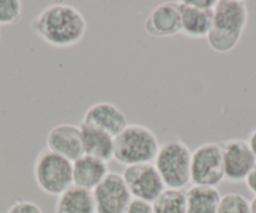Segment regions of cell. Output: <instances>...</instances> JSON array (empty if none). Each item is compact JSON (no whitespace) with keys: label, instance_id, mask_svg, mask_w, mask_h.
Segmentation results:
<instances>
[{"label":"cell","instance_id":"obj_1","mask_svg":"<svg viewBox=\"0 0 256 213\" xmlns=\"http://www.w3.org/2000/svg\"><path fill=\"white\" fill-rule=\"evenodd\" d=\"M36 36L58 49L77 45L87 33L88 24L84 15L72 4L56 3L46 6L30 23Z\"/></svg>","mask_w":256,"mask_h":213},{"label":"cell","instance_id":"obj_2","mask_svg":"<svg viewBox=\"0 0 256 213\" xmlns=\"http://www.w3.org/2000/svg\"><path fill=\"white\" fill-rule=\"evenodd\" d=\"M248 23V9L241 0H218L212 10V29L208 46L215 53L226 54L236 48Z\"/></svg>","mask_w":256,"mask_h":213},{"label":"cell","instance_id":"obj_3","mask_svg":"<svg viewBox=\"0 0 256 213\" xmlns=\"http://www.w3.org/2000/svg\"><path fill=\"white\" fill-rule=\"evenodd\" d=\"M161 147L157 134L144 124H128L114 138L113 159L124 167L152 163Z\"/></svg>","mask_w":256,"mask_h":213},{"label":"cell","instance_id":"obj_4","mask_svg":"<svg viewBox=\"0 0 256 213\" xmlns=\"http://www.w3.org/2000/svg\"><path fill=\"white\" fill-rule=\"evenodd\" d=\"M192 151L181 139L161 144L154 161L166 188L184 190L191 182Z\"/></svg>","mask_w":256,"mask_h":213},{"label":"cell","instance_id":"obj_5","mask_svg":"<svg viewBox=\"0 0 256 213\" xmlns=\"http://www.w3.org/2000/svg\"><path fill=\"white\" fill-rule=\"evenodd\" d=\"M33 177L42 192L58 197L73 186V163L46 148L34 161Z\"/></svg>","mask_w":256,"mask_h":213},{"label":"cell","instance_id":"obj_6","mask_svg":"<svg viewBox=\"0 0 256 213\" xmlns=\"http://www.w3.org/2000/svg\"><path fill=\"white\" fill-rule=\"evenodd\" d=\"M225 181L222 147L218 142H208L192 151L191 182L194 186L218 188Z\"/></svg>","mask_w":256,"mask_h":213},{"label":"cell","instance_id":"obj_7","mask_svg":"<svg viewBox=\"0 0 256 213\" xmlns=\"http://www.w3.org/2000/svg\"><path fill=\"white\" fill-rule=\"evenodd\" d=\"M122 177L134 200L154 203L166 190L154 163L127 166L123 170Z\"/></svg>","mask_w":256,"mask_h":213},{"label":"cell","instance_id":"obj_8","mask_svg":"<svg viewBox=\"0 0 256 213\" xmlns=\"http://www.w3.org/2000/svg\"><path fill=\"white\" fill-rule=\"evenodd\" d=\"M96 213H124L134 200L122 175L110 172L92 191Z\"/></svg>","mask_w":256,"mask_h":213},{"label":"cell","instance_id":"obj_9","mask_svg":"<svg viewBox=\"0 0 256 213\" xmlns=\"http://www.w3.org/2000/svg\"><path fill=\"white\" fill-rule=\"evenodd\" d=\"M225 180L231 183L245 182L248 173L256 165V158L248 141L231 138L221 142Z\"/></svg>","mask_w":256,"mask_h":213},{"label":"cell","instance_id":"obj_10","mask_svg":"<svg viewBox=\"0 0 256 213\" xmlns=\"http://www.w3.org/2000/svg\"><path fill=\"white\" fill-rule=\"evenodd\" d=\"M46 149L66 159L74 162L84 154L82 131L80 126L62 123L54 126L46 134Z\"/></svg>","mask_w":256,"mask_h":213},{"label":"cell","instance_id":"obj_11","mask_svg":"<svg viewBox=\"0 0 256 213\" xmlns=\"http://www.w3.org/2000/svg\"><path fill=\"white\" fill-rule=\"evenodd\" d=\"M144 28L152 38H172L181 34L178 3L164 1L154 6L147 15Z\"/></svg>","mask_w":256,"mask_h":213},{"label":"cell","instance_id":"obj_12","mask_svg":"<svg viewBox=\"0 0 256 213\" xmlns=\"http://www.w3.org/2000/svg\"><path fill=\"white\" fill-rule=\"evenodd\" d=\"M82 124L106 132L116 138L130 123L120 107L110 102H98L84 112Z\"/></svg>","mask_w":256,"mask_h":213},{"label":"cell","instance_id":"obj_13","mask_svg":"<svg viewBox=\"0 0 256 213\" xmlns=\"http://www.w3.org/2000/svg\"><path fill=\"white\" fill-rule=\"evenodd\" d=\"M181 14V34L190 39L208 38L212 29V10L198 9L184 0L178 1Z\"/></svg>","mask_w":256,"mask_h":213},{"label":"cell","instance_id":"obj_14","mask_svg":"<svg viewBox=\"0 0 256 213\" xmlns=\"http://www.w3.org/2000/svg\"><path fill=\"white\" fill-rule=\"evenodd\" d=\"M110 173L108 163L83 154L73 162V186L92 192Z\"/></svg>","mask_w":256,"mask_h":213},{"label":"cell","instance_id":"obj_15","mask_svg":"<svg viewBox=\"0 0 256 213\" xmlns=\"http://www.w3.org/2000/svg\"><path fill=\"white\" fill-rule=\"evenodd\" d=\"M82 131L83 152L90 157L100 159L103 162H110L113 159L114 152V137L93 127L80 124Z\"/></svg>","mask_w":256,"mask_h":213},{"label":"cell","instance_id":"obj_16","mask_svg":"<svg viewBox=\"0 0 256 213\" xmlns=\"http://www.w3.org/2000/svg\"><path fill=\"white\" fill-rule=\"evenodd\" d=\"M54 213H96L92 192L72 186L56 197Z\"/></svg>","mask_w":256,"mask_h":213},{"label":"cell","instance_id":"obj_17","mask_svg":"<svg viewBox=\"0 0 256 213\" xmlns=\"http://www.w3.org/2000/svg\"><path fill=\"white\" fill-rule=\"evenodd\" d=\"M221 196L218 188L192 186L186 191V213H218Z\"/></svg>","mask_w":256,"mask_h":213},{"label":"cell","instance_id":"obj_18","mask_svg":"<svg viewBox=\"0 0 256 213\" xmlns=\"http://www.w3.org/2000/svg\"><path fill=\"white\" fill-rule=\"evenodd\" d=\"M152 207L154 213H186V191L166 188Z\"/></svg>","mask_w":256,"mask_h":213},{"label":"cell","instance_id":"obj_19","mask_svg":"<svg viewBox=\"0 0 256 213\" xmlns=\"http://www.w3.org/2000/svg\"><path fill=\"white\" fill-rule=\"evenodd\" d=\"M218 213H251L250 201L241 193H226L221 196Z\"/></svg>","mask_w":256,"mask_h":213},{"label":"cell","instance_id":"obj_20","mask_svg":"<svg viewBox=\"0 0 256 213\" xmlns=\"http://www.w3.org/2000/svg\"><path fill=\"white\" fill-rule=\"evenodd\" d=\"M23 4L19 0H0V26H13L20 23Z\"/></svg>","mask_w":256,"mask_h":213},{"label":"cell","instance_id":"obj_21","mask_svg":"<svg viewBox=\"0 0 256 213\" xmlns=\"http://www.w3.org/2000/svg\"><path fill=\"white\" fill-rule=\"evenodd\" d=\"M6 213H44L40 206L33 201L18 200L8 208Z\"/></svg>","mask_w":256,"mask_h":213},{"label":"cell","instance_id":"obj_22","mask_svg":"<svg viewBox=\"0 0 256 213\" xmlns=\"http://www.w3.org/2000/svg\"><path fill=\"white\" fill-rule=\"evenodd\" d=\"M124 213H154L152 203L140 200H132Z\"/></svg>","mask_w":256,"mask_h":213},{"label":"cell","instance_id":"obj_23","mask_svg":"<svg viewBox=\"0 0 256 213\" xmlns=\"http://www.w3.org/2000/svg\"><path fill=\"white\" fill-rule=\"evenodd\" d=\"M245 185L248 187V190L256 197V165L252 168V171L248 173V178L245 180Z\"/></svg>","mask_w":256,"mask_h":213},{"label":"cell","instance_id":"obj_24","mask_svg":"<svg viewBox=\"0 0 256 213\" xmlns=\"http://www.w3.org/2000/svg\"><path fill=\"white\" fill-rule=\"evenodd\" d=\"M246 141H248V147L251 148V151H252L254 156H255V158H256V128L252 129V131L250 132V134H248V138L246 139Z\"/></svg>","mask_w":256,"mask_h":213},{"label":"cell","instance_id":"obj_25","mask_svg":"<svg viewBox=\"0 0 256 213\" xmlns=\"http://www.w3.org/2000/svg\"><path fill=\"white\" fill-rule=\"evenodd\" d=\"M251 205V213H256V197L252 198V201H250Z\"/></svg>","mask_w":256,"mask_h":213},{"label":"cell","instance_id":"obj_26","mask_svg":"<svg viewBox=\"0 0 256 213\" xmlns=\"http://www.w3.org/2000/svg\"><path fill=\"white\" fill-rule=\"evenodd\" d=\"M0 40H2V33H0Z\"/></svg>","mask_w":256,"mask_h":213}]
</instances>
